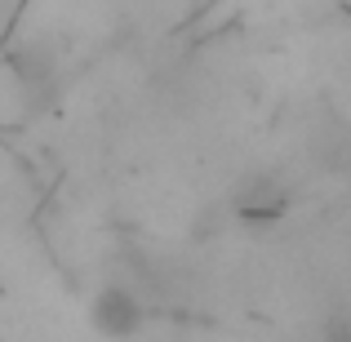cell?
Masks as SVG:
<instances>
[{"label":"cell","instance_id":"cell-1","mask_svg":"<svg viewBox=\"0 0 351 342\" xmlns=\"http://www.w3.org/2000/svg\"><path fill=\"white\" fill-rule=\"evenodd\" d=\"M85 320H89V329H94L98 338L125 342L147 325V307L129 284H98V289L89 293Z\"/></svg>","mask_w":351,"mask_h":342},{"label":"cell","instance_id":"cell-2","mask_svg":"<svg viewBox=\"0 0 351 342\" xmlns=\"http://www.w3.org/2000/svg\"><path fill=\"white\" fill-rule=\"evenodd\" d=\"M236 218L240 223H249V227H271V223H280L285 214H289V191L280 187V182H271V178H249L245 187L236 191Z\"/></svg>","mask_w":351,"mask_h":342}]
</instances>
